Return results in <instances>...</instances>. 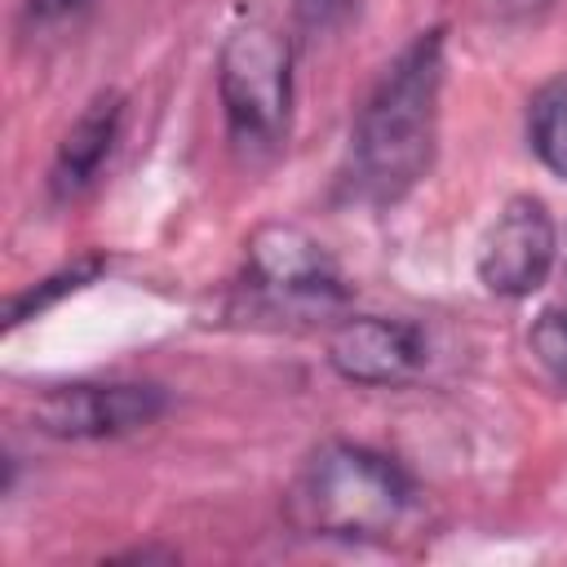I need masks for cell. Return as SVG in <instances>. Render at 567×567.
Here are the masks:
<instances>
[{
  "mask_svg": "<svg viewBox=\"0 0 567 567\" xmlns=\"http://www.w3.org/2000/svg\"><path fill=\"white\" fill-rule=\"evenodd\" d=\"M443 93V27L421 31L381 71L377 89L354 115L346 190L359 204L403 199L434 159Z\"/></svg>",
  "mask_w": 567,
  "mask_h": 567,
  "instance_id": "obj_1",
  "label": "cell"
},
{
  "mask_svg": "<svg viewBox=\"0 0 567 567\" xmlns=\"http://www.w3.org/2000/svg\"><path fill=\"white\" fill-rule=\"evenodd\" d=\"M416 509L412 474L363 443H319L284 492V518L319 540H390Z\"/></svg>",
  "mask_w": 567,
  "mask_h": 567,
  "instance_id": "obj_2",
  "label": "cell"
},
{
  "mask_svg": "<svg viewBox=\"0 0 567 567\" xmlns=\"http://www.w3.org/2000/svg\"><path fill=\"white\" fill-rule=\"evenodd\" d=\"M217 97L239 159H270L292 120V40L266 18H239L217 49Z\"/></svg>",
  "mask_w": 567,
  "mask_h": 567,
  "instance_id": "obj_3",
  "label": "cell"
},
{
  "mask_svg": "<svg viewBox=\"0 0 567 567\" xmlns=\"http://www.w3.org/2000/svg\"><path fill=\"white\" fill-rule=\"evenodd\" d=\"M244 279L266 310L284 315H323L346 301V279L332 252L288 221H266L248 235Z\"/></svg>",
  "mask_w": 567,
  "mask_h": 567,
  "instance_id": "obj_4",
  "label": "cell"
},
{
  "mask_svg": "<svg viewBox=\"0 0 567 567\" xmlns=\"http://www.w3.org/2000/svg\"><path fill=\"white\" fill-rule=\"evenodd\" d=\"M168 408L155 381H71L49 385L31 403V421L53 439H120L146 430Z\"/></svg>",
  "mask_w": 567,
  "mask_h": 567,
  "instance_id": "obj_5",
  "label": "cell"
},
{
  "mask_svg": "<svg viewBox=\"0 0 567 567\" xmlns=\"http://www.w3.org/2000/svg\"><path fill=\"white\" fill-rule=\"evenodd\" d=\"M558 257V230L540 199L514 195L487 226L478 244V284L496 297H527L545 284L549 266Z\"/></svg>",
  "mask_w": 567,
  "mask_h": 567,
  "instance_id": "obj_6",
  "label": "cell"
},
{
  "mask_svg": "<svg viewBox=\"0 0 567 567\" xmlns=\"http://www.w3.org/2000/svg\"><path fill=\"white\" fill-rule=\"evenodd\" d=\"M425 332L385 315H350L328 337V368L354 385H403L425 368Z\"/></svg>",
  "mask_w": 567,
  "mask_h": 567,
  "instance_id": "obj_7",
  "label": "cell"
},
{
  "mask_svg": "<svg viewBox=\"0 0 567 567\" xmlns=\"http://www.w3.org/2000/svg\"><path fill=\"white\" fill-rule=\"evenodd\" d=\"M120 120H124L120 93H97L75 115V124L62 133V142L53 151V168H49V195L53 199H75L97 182L102 164L111 159V151L120 142Z\"/></svg>",
  "mask_w": 567,
  "mask_h": 567,
  "instance_id": "obj_8",
  "label": "cell"
},
{
  "mask_svg": "<svg viewBox=\"0 0 567 567\" xmlns=\"http://www.w3.org/2000/svg\"><path fill=\"white\" fill-rule=\"evenodd\" d=\"M527 142L536 159L567 182V71L536 89L527 106Z\"/></svg>",
  "mask_w": 567,
  "mask_h": 567,
  "instance_id": "obj_9",
  "label": "cell"
},
{
  "mask_svg": "<svg viewBox=\"0 0 567 567\" xmlns=\"http://www.w3.org/2000/svg\"><path fill=\"white\" fill-rule=\"evenodd\" d=\"M97 270H102V257H80L75 266H62L58 275H49V279L31 284L27 292H18V297L9 301V310H4V323H9V328H18L22 319H35V315H40V310H49L58 297H66V292L84 288Z\"/></svg>",
  "mask_w": 567,
  "mask_h": 567,
  "instance_id": "obj_10",
  "label": "cell"
},
{
  "mask_svg": "<svg viewBox=\"0 0 567 567\" xmlns=\"http://www.w3.org/2000/svg\"><path fill=\"white\" fill-rule=\"evenodd\" d=\"M532 354L554 377V385L567 394V310L563 306L540 310V319L532 323Z\"/></svg>",
  "mask_w": 567,
  "mask_h": 567,
  "instance_id": "obj_11",
  "label": "cell"
},
{
  "mask_svg": "<svg viewBox=\"0 0 567 567\" xmlns=\"http://www.w3.org/2000/svg\"><path fill=\"white\" fill-rule=\"evenodd\" d=\"M354 9V0H297V22L306 31H328L337 22H346Z\"/></svg>",
  "mask_w": 567,
  "mask_h": 567,
  "instance_id": "obj_12",
  "label": "cell"
},
{
  "mask_svg": "<svg viewBox=\"0 0 567 567\" xmlns=\"http://www.w3.org/2000/svg\"><path fill=\"white\" fill-rule=\"evenodd\" d=\"M84 0H27V13L35 22H53V18H66L71 9H80Z\"/></svg>",
  "mask_w": 567,
  "mask_h": 567,
  "instance_id": "obj_13",
  "label": "cell"
},
{
  "mask_svg": "<svg viewBox=\"0 0 567 567\" xmlns=\"http://www.w3.org/2000/svg\"><path fill=\"white\" fill-rule=\"evenodd\" d=\"M501 13H509V18H527V13H540L549 0H492Z\"/></svg>",
  "mask_w": 567,
  "mask_h": 567,
  "instance_id": "obj_14",
  "label": "cell"
}]
</instances>
